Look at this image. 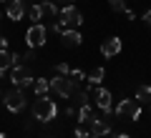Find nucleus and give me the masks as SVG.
Instances as JSON below:
<instances>
[{
	"instance_id": "30",
	"label": "nucleus",
	"mask_w": 151,
	"mask_h": 138,
	"mask_svg": "<svg viewBox=\"0 0 151 138\" xmlns=\"http://www.w3.org/2000/svg\"><path fill=\"white\" fill-rule=\"evenodd\" d=\"M0 138H8V136H5V133H0Z\"/></svg>"
},
{
	"instance_id": "6",
	"label": "nucleus",
	"mask_w": 151,
	"mask_h": 138,
	"mask_svg": "<svg viewBox=\"0 0 151 138\" xmlns=\"http://www.w3.org/2000/svg\"><path fill=\"white\" fill-rule=\"evenodd\" d=\"M3 101H5V108L10 113H20L25 108V90L23 88H13L3 93Z\"/></svg>"
},
{
	"instance_id": "22",
	"label": "nucleus",
	"mask_w": 151,
	"mask_h": 138,
	"mask_svg": "<svg viewBox=\"0 0 151 138\" xmlns=\"http://www.w3.org/2000/svg\"><path fill=\"white\" fill-rule=\"evenodd\" d=\"M73 136H76V138H88V136H91V133H88V131H86V128H83V126H78V128H76V131H73Z\"/></svg>"
},
{
	"instance_id": "3",
	"label": "nucleus",
	"mask_w": 151,
	"mask_h": 138,
	"mask_svg": "<svg viewBox=\"0 0 151 138\" xmlns=\"http://www.w3.org/2000/svg\"><path fill=\"white\" fill-rule=\"evenodd\" d=\"M76 85H78V80L70 78V75H58L55 73L53 78H50V90H53L58 98H70L76 93Z\"/></svg>"
},
{
	"instance_id": "13",
	"label": "nucleus",
	"mask_w": 151,
	"mask_h": 138,
	"mask_svg": "<svg viewBox=\"0 0 151 138\" xmlns=\"http://www.w3.org/2000/svg\"><path fill=\"white\" fill-rule=\"evenodd\" d=\"M40 10H43V18L45 20H58V15H60V10H58V3L55 0H45V3H40Z\"/></svg>"
},
{
	"instance_id": "23",
	"label": "nucleus",
	"mask_w": 151,
	"mask_h": 138,
	"mask_svg": "<svg viewBox=\"0 0 151 138\" xmlns=\"http://www.w3.org/2000/svg\"><path fill=\"white\" fill-rule=\"evenodd\" d=\"M70 78H76V80H83L86 75H83V70H81V68H73V70H70Z\"/></svg>"
},
{
	"instance_id": "11",
	"label": "nucleus",
	"mask_w": 151,
	"mask_h": 138,
	"mask_svg": "<svg viewBox=\"0 0 151 138\" xmlns=\"http://www.w3.org/2000/svg\"><path fill=\"white\" fill-rule=\"evenodd\" d=\"M60 40H63L65 48H78L83 38H81V33H78V28H68V30L60 33Z\"/></svg>"
},
{
	"instance_id": "25",
	"label": "nucleus",
	"mask_w": 151,
	"mask_h": 138,
	"mask_svg": "<svg viewBox=\"0 0 151 138\" xmlns=\"http://www.w3.org/2000/svg\"><path fill=\"white\" fill-rule=\"evenodd\" d=\"M63 113H65V116H68V118H73V116H76V108H70V106H65V111H63Z\"/></svg>"
},
{
	"instance_id": "31",
	"label": "nucleus",
	"mask_w": 151,
	"mask_h": 138,
	"mask_svg": "<svg viewBox=\"0 0 151 138\" xmlns=\"http://www.w3.org/2000/svg\"><path fill=\"white\" fill-rule=\"evenodd\" d=\"M45 138H53V136H45Z\"/></svg>"
},
{
	"instance_id": "15",
	"label": "nucleus",
	"mask_w": 151,
	"mask_h": 138,
	"mask_svg": "<svg viewBox=\"0 0 151 138\" xmlns=\"http://www.w3.org/2000/svg\"><path fill=\"white\" fill-rule=\"evenodd\" d=\"M136 101L146 103L151 111V85H141V88H136Z\"/></svg>"
},
{
	"instance_id": "1",
	"label": "nucleus",
	"mask_w": 151,
	"mask_h": 138,
	"mask_svg": "<svg viewBox=\"0 0 151 138\" xmlns=\"http://www.w3.org/2000/svg\"><path fill=\"white\" fill-rule=\"evenodd\" d=\"M33 118L35 121H43V123H50L55 118V113H58V106H55V101H50L48 96H38L35 101H33Z\"/></svg>"
},
{
	"instance_id": "2",
	"label": "nucleus",
	"mask_w": 151,
	"mask_h": 138,
	"mask_svg": "<svg viewBox=\"0 0 151 138\" xmlns=\"http://www.w3.org/2000/svg\"><path fill=\"white\" fill-rule=\"evenodd\" d=\"M113 116L119 118V121H131V123H136L141 118V106H139V101H131V98H124V101L119 103V106L113 108Z\"/></svg>"
},
{
	"instance_id": "18",
	"label": "nucleus",
	"mask_w": 151,
	"mask_h": 138,
	"mask_svg": "<svg viewBox=\"0 0 151 138\" xmlns=\"http://www.w3.org/2000/svg\"><path fill=\"white\" fill-rule=\"evenodd\" d=\"M108 8H111L113 13H126L129 8H126V0H108Z\"/></svg>"
},
{
	"instance_id": "32",
	"label": "nucleus",
	"mask_w": 151,
	"mask_h": 138,
	"mask_svg": "<svg viewBox=\"0 0 151 138\" xmlns=\"http://www.w3.org/2000/svg\"><path fill=\"white\" fill-rule=\"evenodd\" d=\"M0 96H3V90H0Z\"/></svg>"
},
{
	"instance_id": "12",
	"label": "nucleus",
	"mask_w": 151,
	"mask_h": 138,
	"mask_svg": "<svg viewBox=\"0 0 151 138\" xmlns=\"http://www.w3.org/2000/svg\"><path fill=\"white\" fill-rule=\"evenodd\" d=\"M23 13H25V0H10V3H8V8H5L8 20H20Z\"/></svg>"
},
{
	"instance_id": "21",
	"label": "nucleus",
	"mask_w": 151,
	"mask_h": 138,
	"mask_svg": "<svg viewBox=\"0 0 151 138\" xmlns=\"http://www.w3.org/2000/svg\"><path fill=\"white\" fill-rule=\"evenodd\" d=\"M55 73H58V75H70L68 63H58V65H55Z\"/></svg>"
},
{
	"instance_id": "8",
	"label": "nucleus",
	"mask_w": 151,
	"mask_h": 138,
	"mask_svg": "<svg viewBox=\"0 0 151 138\" xmlns=\"http://www.w3.org/2000/svg\"><path fill=\"white\" fill-rule=\"evenodd\" d=\"M93 96H96V106L108 116V113L113 111V96H111V90H106V88H96V90H93Z\"/></svg>"
},
{
	"instance_id": "26",
	"label": "nucleus",
	"mask_w": 151,
	"mask_h": 138,
	"mask_svg": "<svg viewBox=\"0 0 151 138\" xmlns=\"http://www.w3.org/2000/svg\"><path fill=\"white\" fill-rule=\"evenodd\" d=\"M144 20H146V25L151 28V10H146V15H144Z\"/></svg>"
},
{
	"instance_id": "7",
	"label": "nucleus",
	"mask_w": 151,
	"mask_h": 138,
	"mask_svg": "<svg viewBox=\"0 0 151 138\" xmlns=\"http://www.w3.org/2000/svg\"><path fill=\"white\" fill-rule=\"evenodd\" d=\"M10 83L15 85V88H28V85L35 83V78H33L30 68H25V65H15V68L10 70Z\"/></svg>"
},
{
	"instance_id": "10",
	"label": "nucleus",
	"mask_w": 151,
	"mask_h": 138,
	"mask_svg": "<svg viewBox=\"0 0 151 138\" xmlns=\"http://www.w3.org/2000/svg\"><path fill=\"white\" fill-rule=\"evenodd\" d=\"M106 118L103 116H91V123H88V126H91V133H96V136H108V133H111V123H108Z\"/></svg>"
},
{
	"instance_id": "29",
	"label": "nucleus",
	"mask_w": 151,
	"mask_h": 138,
	"mask_svg": "<svg viewBox=\"0 0 151 138\" xmlns=\"http://www.w3.org/2000/svg\"><path fill=\"white\" fill-rule=\"evenodd\" d=\"M88 138H101V136H96V133H91V136H88Z\"/></svg>"
},
{
	"instance_id": "4",
	"label": "nucleus",
	"mask_w": 151,
	"mask_h": 138,
	"mask_svg": "<svg viewBox=\"0 0 151 138\" xmlns=\"http://www.w3.org/2000/svg\"><path fill=\"white\" fill-rule=\"evenodd\" d=\"M58 23L68 30V28H81L83 25V15H81V10L76 5H63L60 8V15H58Z\"/></svg>"
},
{
	"instance_id": "27",
	"label": "nucleus",
	"mask_w": 151,
	"mask_h": 138,
	"mask_svg": "<svg viewBox=\"0 0 151 138\" xmlns=\"http://www.w3.org/2000/svg\"><path fill=\"white\" fill-rule=\"evenodd\" d=\"M55 3H60V5H73L76 0H55Z\"/></svg>"
},
{
	"instance_id": "17",
	"label": "nucleus",
	"mask_w": 151,
	"mask_h": 138,
	"mask_svg": "<svg viewBox=\"0 0 151 138\" xmlns=\"http://www.w3.org/2000/svg\"><path fill=\"white\" fill-rule=\"evenodd\" d=\"M103 78H106V68H93L91 70V73H88V83H91V85H101V80Z\"/></svg>"
},
{
	"instance_id": "16",
	"label": "nucleus",
	"mask_w": 151,
	"mask_h": 138,
	"mask_svg": "<svg viewBox=\"0 0 151 138\" xmlns=\"http://www.w3.org/2000/svg\"><path fill=\"white\" fill-rule=\"evenodd\" d=\"M33 90H35V96H48V90H50V80H45V78H35V83H33Z\"/></svg>"
},
{
	"instance_id": "20",
	"label": "nucleus",
	"mask_w": 151,
	"mask_h": 138,
	"mask_svg": "<svg viewBox=\"0 0 151 138\" xmlns=\"http://www.w3.org/2000/svg\"><path fill=\"white\" fill-rule=\"evenodd\" d=\"M28 18H30L33 23H38L40 18H43V10H40V5H33L30 10H28Z\"/></svg>"
},
{
	"instance_id": "28",
	"label": "nucleus",
	"mask_w": 151,
	"mask_h": 138,
	"mask_svg": "<svg viewBox=\"0 0 151 138\" xmlns=\"http://www.w3.org/2000/svg\"><path fill=\"white\" fill-rule=\"evenodd\" d=\"M116 138H131V136H129V133H119V136H116Z\"/></svg>"
},
{
	"instance_id": "24",
	"label": "nucleus",
	"mask_w": 151,
	"mask_h": 138,
	"mask_svg": "<svg viewBox=\"0 0 151 138\" xmlns=\"http://www.w3.org/2000/svg\"><path fill=\"white\" fill-rule=\"evenodd\" d=\"M0 50H8V38L0 35Z\"/></svg>"
},
{
	"instance_id": "14",
	"label": "nucleus",
	"mask_w": 151,
	"mask_h": 138,
	"mask_svg": "<svg viewBox=\"0 0 151 138\" xmlns=\"http://www.w3.org/2000/svg\"><path fill=\"white\" fill-rule=\"evenodd\" d=\"M76 116H78V123H81V126H88V123H91V106H88V103H81V108H78V113H76Z\"/></svg>"
},
{
	"instance_id": "9",
	"label": "nucleus",
	"mask_w": 151,
	"mask_h": 138,
	"mask_svg": "<svg viewBox=\"0 0 151 138\" xmlns=\"http://www.w3.org/2000/svg\"><path fill=\"white\" fill-rule=\"evenodd\" d=\"M121 53V38H106L101 43V55L103 58H113Z\"/></svg>"
},
{
	"instance_id": "5",
	"label": "nucleus",
	"mask_w": 151,
	"mask_h": 138,
	"mask_svg": "<svg viewBox=\"0 0 151 138\" xmlns=\"http://www.w3.org/2000/svg\"><path fill=\"white\" fill-rule=\"evenodd\" d=\"M45 40H48V30H45V25L33 23V25L28 28V33H25V45L35 50V48H40V45H45Z\"/></svg>"
},
{
	"instance_id": "19",
	"label": "nucleus",
	"mask_w": 151,
	"mask_h": 138,
	"mask_svg": "<svg viewBox=\"0 0 151 138\" xmlns=\"http://www.w3.org/2000/svg\"><path fill=\"white\" fill-rule=\"evenodd\" d=\"M0 68H13V53L0 50Z\"/></svg>"
},
{
	"instance_id": "33",
	"label": "nucleus",
	"mask_w": 151,
	"mask_h": 138,
	"mask_svg": "<svg viewBox=\"0 0 151 138\" xmlns=\"http://www.w3.org/2000/svg\"><path fill=\"white\" fill-rule=\"evenodd\" d=\"M0 18H3V13H0Z\"/></svg>"
}]
</instances>
